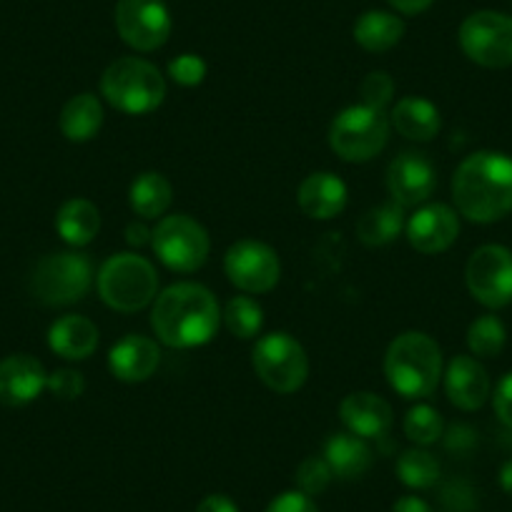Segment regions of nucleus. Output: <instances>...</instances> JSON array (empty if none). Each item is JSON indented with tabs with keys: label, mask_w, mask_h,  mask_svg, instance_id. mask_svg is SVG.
Wrapping results in <instances>:
<instances>
[{
	"label": "nucleus",
	"mask_w": 512,
	"mask_h": 512,
	"mask_svg": "<svg viewBox=\"0 0 512 512\" xmlns=\"http://www.w3.org/2000/svg\"><path fill=\"white\" fill-rule=\"evenodd\" d=\"M171 199H174V189H171L169 179L164 174H156V171L136 176L131 191H128V204L141 219L164 216L171 206Z\"/></svg>",
	"instance_id": "27"
},
{
	"label": "nucleus",
	"mask_w": 512,
	"mask_h": 512,
	"mask_svg": "<svg viewBox=\"0 0 512 512\" xmlns=\"http://www.w3.org/2000/svg\"><path fill=\"white\" fill-rule=\"evenodd\" d=\"M437 174L432 161L417 151H405L387 169V189L392 199L402 206H417L432 196Z\"/></svg>",
	"instance_id": "15"
},
{
	"label": "nucleus",
	"mask_w": 512,
	"mask_h": 512,
	"mask_svg": "<svg viewBox=\"0 0 512 512\" xmlns=\"http://www.w3.org/2000/svg\"><path fill=\"white\" fill-rule=\"evenodd\" d=\"M221 319H224L226 329L239 339H254L264 327L262 307L249 297L229 299Z\"/></svg>",
	"instance_id": "31"
},
{
	"label": "nucleus",
	"mask_w": 512,
	"mask_h": 512,
	"mask_svg": "<svg viewBox=\"0 0 512 512\" xmlns=\"http://www.w3.org/2000/svg\"><path fill=\"white\" fill-rule=\"evenodd\" d=\"M267 512H319V510L312 502V497L304 495L302 490H292L274 497L272 505L267 507Z\"/></svg>",
	"instance_id": "37"
},
{
	"label": "nucleus",
	"mask_w": 512,
	"mask_h": 512,
	"mask_svg": "<svg viewBox=\"0 0 512 512\" xmlns=\"http://www.w3.org/2000/svg\"><path fill=\"white\" fill-rule=\"evenodd\" d=\"M460 46L477 66H512V18L495 11L472 13L460 26Z\"/></svg>",
	"instance_id": "10"
},
{
	"label": "nucleus",
	"mask_w": 512,
	"mask_h": 512,
	"mask_svg": "<svg viewBox=\"0 0 512 512\" xmlns=\"http://www.w3.org/2000/svg\"><path fill=\"white\" fill-rule=\"evenodd\" d=\"M151 236H154V231L151 229H146L144 224H136V221H131V224L126 226V241L131 246H144V244H149L151 241Z\"/></svg>",
	"instance_id": "41"
},
{
	"label": "nucleus",
	"mask_w": 512,
	"mask_h": 512,
	"mask_svg": "<svg viewBox=\"0 0 512 512\" xmlns=\"http://www.w3.org/2000/svg\"><path fill=\"white\" fill-rule=\"evenodd\" d=\"M457 211L475 224H495L512 211V159L500 151H477L452 176Z\"/></svg>",
	"instance_id": "2"
},
{
	"label": "nucleus",
	"mask_w": 512,
	"mask_h": 512,
	"mask_svg": "<svg viewBox=\"0 0 512 512\" xmlns=\"http://www.w3.org/2000/svg\"><path fill=\"white\" fill-rule=\"evenodd\" d=\"M467 289L487 309H502L512 302V251L500 244L480 246L465 269Z\"/></svg>",
	"instance_id": "11"
},
{
	"label": "nucleus",
	"mask_w": 512,
	"mask_h": 512,
	"mask_svg": "<svg viewBox=\"0 0 512 512\" xmlns=\"http://www.w3.org/2000/svg\"><path fill=\"white\" fill-rule=\"evenodd\" d=\"M101 93L116 111L144 116L166 98V81L154 63L144 58H118L101 76Z\"/></svg>",
	"instance_id": "4"
},
{
	"label": "nucleus",
	"mask_w": 512,
	"mask_h": 512,
	"mask_svg": "<svg viewBox=\"0 0 512 512\" xmlns=\"http://www.w3.org/2000/svg\"><path fill=\"white\" fill-rule=\"evenodd\" d=\"M224 272L234 287L246 294L272 292L282 277V264L272 246L264 241L244 239L229 246L224 256Z\"/></svg>",
	"instance_id": "12"
},
{
	"label": "nucleus",
	"mask_w": 512,
	"mask_h": 512,
	"mask_svg": "<svg viewBox=\"0 0 512 512\" xmlns=\"http://www.w3.org/2000/svg\"><path fill=\"white\" fill-rule=\"evenodd\" d=\"M507 342V329L505 324L500 322L492 314H485V317H477L475 322L467 329V347L475 357H497V354L505 349Z\"/></svg>",
	"instance_id": "30"
},
{
	"label": "nucleus",
	"mask_w": 512,
	"mask_h": 512,
	"mask_svg": "<svg viewBox=\"0 0 512 512\" xmlns=\"http://www.w3.org/2000/svg\"><path fill=\"white\" fill-rule=\"evenodd\" d=\"M116 31L134 51H156L171 36L169 8L164 0H118Z\"/></svg>",
	"instance_id": "13"
},
{
	"label": "nucleus",
	"mask_w": 512,
	"mask_h": 512,
	"mask_svg": "<svg viewBox=\"0 0 512 512\" xmlns=\"http://www.w3.org/2000/svg\"><path fill=\"white\" fill-rule=\"evenodd\" d=\"M339 417L352 435L362 440H379L392 427V407L372 392H354L339 405Z\"/></svg>",
	"instance_id": "19"
},
{
	"label": "nucleus",
	"mask_w": 512,
	"mask_h": 512,
	"mask_svg": "<svg viewBox=\"0 0 512 512\" xmlns=\"http://www.w3.org/2000/svg\"><path fill=\"white\" fill-rule=\"evenodd\" d=\"M159 274L139 254H113L98 272V294L116 312H139L156 299Z\"/></svg>",
	"instance_id": "5"
},
{
	"label": "nucleus",
	"mask_w": 512,
	"mask_h": 512,
	"mask_svg": "<svg viewBox=\"0 0 512 512\" xmlns=\"http://www.w3.org/2000/svg\"><path fill=\"white\" fill-rule=\"evenodd\" d=\"M103 126V106L93 93L73 96L61 111V131L73 144L91 141Z\"/></svg>",
	"instance_id": "26"
},
{
	"label": "nucleus",
	"mask_w": 512,
	"mask_h": 512,
	"mask_svg": "<svg viewBox=\"0 0 512 512\" xmlns=\"http://www.w3.org/2000/svg\"><path fill=\"white\" fill-rule=\"evenodd\" d=\"M221 324V309L214 294L194 282L171 284L156 297L151 327L159 342L171 349H194L209 344Z\"/></svg>",
	"instance_id": "1"
},
{
	"label": "nucleus",
	"mask_w": 512,
	"mask_h": 512,
	"mask_svg": "<svg viewBox=\"0 0 512 512\" xmlns=\"http://www.w3.org/2000/svg\"><path fill=\"white\" fill-rule=\"evenodd\" d=\"M48 384L43 364L31 354H13L0 362V405L23 407L38 400Z\"/></svg>",
	"instance_id": "16"
},
{
	"label": "nucleus",
	"mask_w": 512,
	"mask_h": 512,
	"mask_svg": "<svg viewBox=\"0 0 512 512\" xmlns=\"http://www.w3.org/2000/svg\"><path fill=\"white\" fill-rule=\"evenodd\" d=\"M156 256L171 272L191 274L209 259L211 241L204 226L186 214L164 216L151 236Z\"/></svg>",
	"instance_id": "9"
},
{
	"label": "nucleus",
	"mask_w": 512,
	"mask_h": 512,
	"mask_svg": "<svg viewBox=\"0 0 512 512\" xmlns=\"http://www.w3.org/2000/svg\"><path fill=\"white\" fill-rule=\"evenodd\" d=\"M500 485H502V490L510 492V495H512V460L502 465V470H500Z\"/></svg>",
	"instance_id": "43"
},
{
	"label": "nucleus",
	"mask_w": 512,
	"mask_h": 512,
	"mask_svg": "<svg viewBox=\"0 0 512 512\" xmlns=\"http://www.w3.org/2000/svg\"><path fill=\"white\" fill-rule=\"evenodd\" d=\"M324 460H327L332 475L342 477V480H357L372 465V450L362 437L352 435V432H339V435L329 437L327 447H324Z\"/></svg>",
	"instance_id": "23"
},
{
	"label": "nucleus",
	"mask_w": 512,
	"mask_h": 512,
	"mask_svg": "<svg viewBox=\"0 0 512 512\" xmlns=\"http://www.w3.org/2000/svg\"><path fill=\"white\" fill-rule=\"evenodd\" d=\"M445 390L457 410H480L487 402V397H490V377H487V369L475 357L460 354L447 367Z\"/></svg>",
	"instance_id": "18"
},
{
	"label": "nucleus",
	"mask_w": 512,
	"mask_h": 512,
	"mask_svg": "<svg viewBox=\"0 0 512 512\" xmlns=\"http://www.w3.org/2000/svg\"><path fill=\"white\" fill-rule=\"evenodd\" d=\"M390 139V118L372 106H349L337 113L329 126V146L334 154L352 164L374 159Z\"/></svg>",
	"instance_id": "6"
},
{
	"label": "nucleus",
	"mask_w": 512,
	"mask_h": 512,
	"mask_svg": "<svg viewBox=\"0 0 512 512\" xmlns=\"http://www.w3.org/2000/svg\"><path fill=\"white\" fill-rule=\"evenodd\" d=\"M299 209L309 216V219L327 221L334 219L347 206V184L339 179L337 174L329 171H317L309 174L299 186Z\"/></svg>",
	"instance_id": "20"
},
{
	"label": "nucleus",
	"mask_w": 512,
	"mask_h": 512,
	"mask_svg": "<svg viewBox=\"0 0 512 512\" xmlns=\"http://www.w3.org/2000/svg\"><path fill=\"white\" fill-rule=\"evenodd\" d=\"M56 229L61 239L71 246H86L96 239L101 229V214L88 199H71L58 209Z\"/></svg>",
	"instance_id": "25"
},
{
	"label": "nucleus",
	"mask_w": 512,
	"mask_h": 512,
	"mask_svg": "<svg viewBox=\"0 0 512 512\" xmlns=\"http://www.w3.org/2000/svg\"><path fill=\"white\" fill-rule=\"evenodd\" d=\"M169 76L179 86H199L206 78V61L201 56H194V53H184V56L174 58L169 63Z\"/></svg>",
	"instance_id": "35"
},
{
	"label": "nucleus",
	"mask_w": 512,
	"mask_h": 512,
	"mask_svg": "<svg viewBox=\"0 0 512 512\" xmlns=\"http://www.w3.org/2000/svg\"><path fill=\"white\" fill-rule=\"evenodd\" d=\"M397 477H400L407 487L427 490V487L437 485V480H440V462H437L435 455H430L427 450L412 447V450L402 452L400 460H397Z\"/></svg>",
	"instance_id": "29"
},
{
	"label": "nucleus",
	"mask_w": 512,
	"mask_h": 512,
	"mask_svg": "<svg viewBox=\"0 0 512 512\" xmlns=\"http://www.w3.org/2000/svg\"><path fill=\"white\" fill-rule=\"evenodd\" d=\"M256 374L269 390L292 395L307 382L309 359L302 344L287 332H272L256 342L251 352Z\"/></svg>",
	"instance_id": "8"
},
{
	"label": "nucleus",
	"mask_w": 512,
	"mask_h": 512,
	"mask_svg": "<svg viewBox=\"0 0 512 512\" xmlns=\"http://www.w3.org/2000/svg\"><path fill=\"white\" fill-rule=\"evenodd\" d=\"M442 415L430 405H417L405 417V435L417 445H435L442 437Z\"/></svg>",
	"instance_id": "32"
},
{
	"label": "nucleus",
	"mask_w": 512,
	"mask_h": 512,
	"mask_svg": "<svg viewBox=\"0 0 512 512\" xmlns=\"http://www.w3.org/2000/svg\"><path fill=\"white\" fill-rule=\"evenodd\" d=\"M93 284V264L86 254L61 251L43 256L33 269L31 289L46 307H66L81 302Z\"/></svg>",
	"instance_id": "7"
},
{
	"label": "nucleus",
	"mask_w": 512,
	"mask_h": 512,
	"mask_svg": "<svg viewBox=\"0 0 512 512\" xmlns=\"http://www.w3.org/2000/svg\"><path fill=\"white\" fill-rule=\"evenodd\" d=\"M492 405H495V415L500 417V422L512 430V372H507L505 377L497 382L495 397H492Z\"/></svg>",
	"instance_id": "38"
},
{
	"label": "nucleus",
	"mask_w": 512,
	"mask_h": 512,
	"mask_svg": "<svg viewBox=\"0 0 512 512\" xmlns=\"http://www.w3.org/2000/svg\"><path fill=\"white\" fill-rule=\"evenodd\" d=\"M392 512H432V507L427 505V502L422 500V497L405 495V497H400V500L395 502Z\"/></svg>",
	"instance_id": "42"
},
{
	"label": "nucleus",
	"mask_w": 512,
	"mask_h": 512,
	"mask_svg": "<svg viewBox=\"0 0 512 512\" xmlns=\"http://www.w3.org/2000/svg\"><path fill=\"white\" fill-rule=\"evenodd\" d=\"M332 470H329L327 460L324 457H307L302 465L297 467V485L304 495H319V492L327 490V485L332 482Z\"/></svg>",
	"instance_id": "33"
},
{
	"label": "nucleus",
	"mask_w": 512,
	"mask_h": 512,
	"mask_svg": "<svg viewBox=\"0 0 512 512\" xmlns=\"http://www.w3.org/2000/svg\"><path fill=\"white\" fill-rule=\"evenodd\" d=\"M161 362V349L144 334H128L108 352V369L121 382H146Z\"/></svg>",
	"instance_id": "17"
},
{
	"label": "nucleus",
	"mask_w": 512,
	"mask_h": 512,
	"mask_svg": "<svg viewBox=\"0 0 512 512\" xmlns=\"http://www.w3.org/2000/svg\"><path fill=\"white\" fill-rule=\"evenodd\" d=\"M48 390L58 397V400H78L86 390V379L76 369H56L53 374H48Z\"/></svg>",
	"instance_id": "36"
},
{
	"label": "nucleus",
	"mask_w": 512,
	"mask_h": 512,
	"mask_svg": "<svg viewBox=\"0 0 512 512\" xmlns=\"http://www.w3.org/2000/svg\"><path fill=\"white\" fill-rule=\"evenodd\" d=\"M405 231L412 249H417L420 254H442L460 236V219L450 206L427 204L407 219Z\"/></svg>",
	"instance_id": "14"
},
{
	"label": "nucleus",
	"mask_w": 512,
	"mask_h": 512,
	"mask_svg": "<svg viewBox=\"0 0 512 512\" xmlns=\"http://www.w3.org/2000/svg\"><path fill=\"white\" fill-rule=\"evenodd\" d=\"M196 512H239V507L226 495H209L199 502Z\"/></svg>",
	"instance_id": "39"
},
{
	"label": "nucleus",
	"mask_w": 512,
	"mask_h": 512,
	"mask_svg": "<svg viewBox=\"0 0 512 512\" xmlns=\"http://www.w3.org/2000/svg\"><path fill=\"white\" fill-rule=\"evenodd\" d=\"M405 206L392 201L369 209L362 219L357 221V236L367 246H384L395 241L400 231L405 229Z\"/></svg>",
	"instance_id": "28"
},
{
	"label": "nucleus",
	"mask_w": 512,
	"mask_h": 512,
	"mask_svg": "<svg viewBox=\"0 0 512 512\" xmlns=\"http://www.w3.org/2000/svg\"><path fill=\"white\" fill-rule=\"evenodd\" d=\"M392 126L410 141H432L442 128L440 111L432 101L420 96H405L392 108Z\"/></svg>",
	"instance_id": "22"
},
{
	"label": "nucleus",
	"mask_w": 512,
	"mask_h": 512,
	"mask_svg": "<svg viewBox=\"0 0 512 512\" xmlns=\"http://www.w3.org/2000/svg\"><path fill=\"white\" fill-rule=\"evenodd\" d=\"M384 374L405 400H425L442 379V349L425 332H405L384 354Z\"/></svg>",
	"instance_id": "3"
},
{
	"label": "nucleus",
	"mask_w": 512,
	"mask_h": 512,
	"mask_svg": "<svg viewBox=\"0 0 512 512\" xmlns=\"http://www.w3.org/2000/svg\"><path fill=\"white\" fill-rule=\"evenodd\" d=\"M48 347L63 359H88L98 347V327L81 314H66L48 329Z\"/></svg>",
	"instance_id": "21"
},
{
	"label": "nucleus",
	"mask_w": 512,
	"mask_h": 512,
	"mask_svg": "<svg viewBox=\"0 0 512 512\" xmlns=\"http://www.w3.org/2000/svg\"><path fill=\"white\" fill-rule=\"evenodd\" d=\"M387 3L405 16H417V13L427 11L435 0H387Z\"/></svg>",
	"instance_id": "40"
},
{
	"label": "nucleus",
	"mask_w": 512,
	"mask_h": 512,
	"mask_svg": "<svg viewBox=\"0 0 512 512\" xmlns=\"http://www.w3.org/2000/svg\"><path fill=\"white\" fill-rule=\"evenodd\" d=\"M392 93H395V81L384 71L369 73L362 81V103L364 106H372L384 111L387 103L392 101Z\"/></svg>",
	"instance_id": "34"
},
{
	"label": "nucleus",
	"mask_w": 512,
	"mask_h": 512,
	"mask_svg": "<svg viewBox=\"0 0 512 512\" xmlns=\"http://www.w3.org/2000/svg\"><path fill=\"white\" fill-rule=\"evenodd\" d=\"M405 36V23L387 11H367L354 23V41L369 53H382L395 48Z\"/></svg>",
	"instance_id": "24"
}]
</instances>
